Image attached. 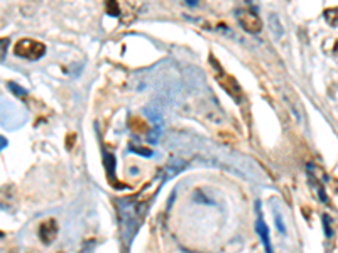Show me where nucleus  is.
I'll return each instance as SVG.
<instances>
[{"instance_id": "16", "label": "nucleus", "mask_w": 338, "mask_h": 253, "mask_svg": "<svg viewBox=\"0 0 338 253\" xmlns=\"http://www.w3.org/2000/svg\"><path fill=\"white\" fill-rule=\"evenodd\" d=\"M95 245H97V242H95V240H90V242H85L83 243V248H81V252L80 253H93V250H95Z\"/></svg>"}, {"instance_id": "17", "label": "nucleus", "mask_w": 338, "mask_h": 253, "mask_svg": "<svg viewBox=\"0 0 338 253\" xmlns=\"http://www.w3.org/2000/svg\"><path fill=\"white\" fill-rule=\"evenodd\" d=\"M7 46H9V38H2V61L5 59V51H7Z\"/></svg>"}, {"instance_id": "8", "label": "nucleus", "mask_w": 338, "mask_h": 253, "mask_svg": "<svg viewBox=\"0 0 338 253\" xmlns=\"http://www.w3.org/2000/svg\"><path fill=\"white\" fill-rule=\"evenodd\" d=\"M323 17L327 20L328 26L332 27H338V7H332V9H327L323 12Z\"/></svg>"}, {"instance_id": "13", "label": "nucleus", "mask_w": 338, "mask_h": 253, "mask_svg": "<svg viewBox=\"0 0 338 253\" xmlns=\"http://www.w3.org/2000/svg\"><path fill=\"white\" fill-rule=\"evenodd\" d=\"M7 88L10 89L12 93H14L15 96H26L27 95V91L24 88H20L19 84H15V83H12V81H9V83H7Z\"/></svg>"}, {"instance_id": "6", "label": "nucleus", "mask_w": 338, "mask_h": 253, "mask_svg": "<svg viewBox=\"0 0 338 253\" xmlns=\"http://www.w3.org/2000/svg\"><path fill=\"white\" fill-rule=\"evenodd\" d=\"M39 238L44 245H51L57 236V223L55 218H49L46 221L41 223L39 226Z\"/></svg>"}, {"instance_id": "14", "label": "nucleus", "mask_w": 338, "mask_h": 253, "mask_svg": "<svg viewBox=\"0 0 338 253\" xmlns=\"http://www.w3.org/2000/svg\"><path fill=\"white\" fill-rule=\"evenodd\" d=\"M323 226H325V235H327V238H332L333 228H332V219H330L328 214H323Z\"/></svg>"}, {"instance_id": "18", "label": "nucleus", "mask_w": 338, "mask_h": 253, "mask_svg": "<svg viewBox=\"0 0 338 253\" xmlns=\"http://www.w3.org/2000/svg\"><path fill=\"white\" fill-rule=\"evenodd\" d=\"M186 2L189 3V5H196V3H198V0H186Z\"/></svg>"}, {"instance_id": "7", "label": "nucleus", "mask_w": 338, "mask_h": 253, "mask_svg": "<svg viewBox=\"0 0 338 253\" xmlns=\"http://www.w3.org/2000/svg\"><path fill=\"white\" fill-rule=\"evenodd\" d=\"M104 166H105V170H107V175H109L110 182L115 186L113 181H117V179H115V175H113V170H115V166H117V161H115V157L110 152H104Z\"/></svg>"}, {"instance_id": "10", "label": "nucleus", "mask_w": 338, "mask_h": 253, "mask_svg": "<svg viewBox=\"0 0 338 253\" xmlns=\"http://www.w3.org/2000/svg\"><path fill=\"white\" fill-rule=\"evenodd\" d=\"M129 150H130V152H134V154H137V156H142V157H152V154H154L151 149H147V147H139L135 144H130Z\"/></svg>"}, {"instance_id": "20", "label": "nucleus", "mask_w": 338, "mask_h": 253, "mask_svg": "<svg viewBox=\"0 0 338 253\" xmlns=\"http://www.w3.org/2000/svg\"><path fill=\"white\" fill-rule=\"evenodd\" d=\"M10 253H17V252H15V250H12V252H10Z\"/></svg>"}, {"instance_id": "1", "label": "nucleus", "mask_w": 338, "mask_h": 253, "mask_svg": "<svg viewBox=\"0 0 338 253\" xmlns=\"http://www.w3.org/2000/svg\"><path fill=\"white\" fill-rule=\"evenodd\" d=\"M15 56L27 61H38L46 54V46L34 39H20L14 46Z\"/></svg>"}, {"instance_id": "11", "label": "nucleus", "mask_w": 338, "mask_h": 253, "mask_svg": "<svg viewBox=\"0 0 338 253\" xmlns=\"http://www.w3.org/2000/svg\"><path fill=\"white\" fill-rule=\"evenodd\" d=\"M161 132H163V124L154 125V128H152V130H151V133L147 135V140H149L151 144H156V142H159Z\"/></svg>"}, {"instance_id": "4", "label": "nucleus", "mask_w": 338, "mask_h": 253, "mask_svg": "<svg viewBox=\"0 0 338 253\" xmlns=\"http://www.w3.org/2000/svg\"><path fill=\"white\" fill-rule=\"evenodd\" d=\"M255 213H257V221H255V230L259 233V238L264 245V250L266 253H274L273 250V243H271V236H269V228L264 223L262 218V211H261V201H255Z\"/></svg>"}, {"instance_id": "5", "label": "nucleus", "mask_w": 338, "mask_h": 253, "mask_svg": "<svg viewBox=\"0 0 338 253\" xmlns=\"http://www.w3.org/2000/svg\"><path fill=\"white\" fill-rule=\"evenodd\" d=\"M306 175H308V184L313 189V193H315L316 198L320 199L321 203H325V205H328V196H327V191H325L323 184H321L320 177H318V172L315 174V166L313 164H308L306 167Z\"/></svg>"}, {"instance_id": "9", "label": "nucleus", "mask_w": 338, "mask_h": 253, "mask_svg": "<svg viewBox=\"0 0 338 253\" xmlns=\"http://www.w3.org/2000/svg\"><path fill=\"white\" fill-rule=\"evenodd\" d=\"M129 125H130V128L134 130V132H147V125L137 117H132L129 120Z\"/></svg>"}, {"instance_id": "12", "label": "nucleus", "mask_w": 338, "mask_h": 253, "mask_svg": "<svg viewBox=\"0 0 338 253\" xmlns=\"http://www.w3.org/2000/svg\"><path fill=\"white\" fill-rule=\"evenodd\" d=\"M107 14L112 15V17L120 15V9H118L117 0H107Z\"/></svg>"}, {"instance_id": "15", "label": "nucleus", "mask_w": 338, "mask_h": 253, "mask_svg": "<svg viewBox=\"0 0 338 253\" xmlns=\"http://www.w3.org/2000/svg\"><path fill=\"white\" fill-rule=\"evenodd\" d=\"M274 218H276V226H278L279 233L286 235V226H284V221H282V218H281V213H278V211H276Z\"/></svg>"}, {"instance_id": "2", "label": "nucleus", "mask_w": 338, "mask_h": 253, "mask_svg": "<svg viewBox=\"0 0 338 253\" xmlns=\"http://www.w3.org/2000/svg\"><path fill=\"white\" fill-rule=\"evenodd\" d=\"M210 61H212V64L215 66V69L218 71L217 73V80H218V83L222 84V88H224L225 91L228 93V95L232 96L235 101H240L242 100V89H240V86H238L237 80L226 75L224 69L220 68V64H218L217 61H215V58H213V56L210 58Z\"/></svg>"}, {"instance_id": "3", "label": "nucleus", "mask_w": 338, "mask_h": 253, "mask_svg": "<svg viewBox=\"0 0 338 253\" xmlns=\"http://www.w3.org/2000/svg\"><path fill=\"white\" fill-rule=\"evenodd\" d=\"M238 22H240L242 29L249 34H259L262 31V20L255 12L250 10H238Z\"/></svg>"}, {"instance_id": "19", "label": "nucleus", "mask_w": 338, "mask_h": 253, "mask_svg": "<svg viewBox=\"0 0 338 253\" xmlns=\"http://www.w3.org/2000/svg\"><path fill=\"white\" fill-rule=\"evenodd\" d=\"M0 140H2V149H5V144H7V142H5V137H2Z\"/></svg>"}]
</instances>
